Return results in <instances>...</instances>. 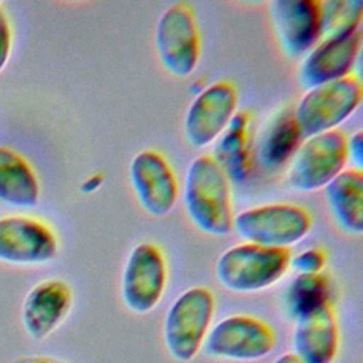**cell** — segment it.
I'll return each instance as SVG.
<instances>
[{"label":"cell","mask_w":363,"mask_h":363,"mask_svg":"<svg viewBox=\"0 0 363 363\" xmlns=\"http://www.w3.org/2000/svg\"><path fill=\"white\" fill-rule=\"evenodd\" d=\"M183 203L187 217L201 233L224 237L233 231L231 182L211 155L197 156L189 164Z\"/></svg>","instance_id":"6da1fadb"},{"label":"cell","mask_w":363,"mask_h":363,"mask_svg":"<svg viewBox=\"0 0 363 363\" xmlns=\"http://www.w3.org/2000/svg\"><path fill=\"white\" fill-rule=\"evenodd\" d=\"M286 248L240 242L227 248L216 261V277L228 291L252 294L277 284L289 269Z\"/></svg>","instance_id":"7a4b0ae2"},{"label":"cell","mask_w":363,"mask_h":363,"mask_svg":"<svg viewBox=\"0 0 363 363\" xmlns=\"http://www.w3.org/2000/svg\"><path fill=\"white\" fill-rule=\"evenodd\" d=\"M216 312V298L207 286L183 291L170 305L163 322V339L170 356L190 362L203 347Z\"/></svg>","instance_id":"3957f363"},{"label":"cell","mask_w":363,"mask_h":363,"mask_svg":"<svg viewBox=\"0 0 363 363\" xmlns=\"http://www.w3.org/2000/svg\"><path fill=\"white\" fill-rule=\"evenodd\" d=\"M312 228L311 213L295 203H267L234 214L233 230L244 242L289 248Z\"/></svg>","instance_id":"277c9868"},{"label":"cell","mask_w":363,"mask_h":363,"mask_svg":"<svg viewBox=\"0 0 363 363\" xmlns=\"http://www.w3.org/2000/svg\"><path fill=\"white\" fill-rule=\"evenodd\" d=\"M347 135L329 130L305 138L288 162L285 180L296 191L312 193L332 182L346 169Z\"/></svg>","instance_id":"5b68a950"},{"label":"cell","mask_w":363,"mask_h":363,"mask_svg":"<svg viewBox=\"0 0 363 363\" xmlns=\"http://www.w3.org/2000/svg\"><path fill=\"white\" fill-rule=\"evenodd\" d=\"M362 82L350 74L305 91L294 108L303 138L336 130L362 102Z\"/></svg>","instance_id":"8992f818"},{"label":"cell","mask_w":363,"mask_h":363,"mask_svg":"<svg viewBox=\"0 0 363 363\" xmlns=\"http://www.w3.org/2000/svg\"><path fill=\"white\" fill-rule=\"evenodd\" d=\"M155 47L169 74L186 78L194 72L201 40L194 10L189 3H173L160 14L155 30Z\"/></svg>","instance_id":"52a82bcc"},{"label":"cell","mask_w":363,"mask_h":363,"mask_svg":"<svg viewBox=\"0 0 363 363\" xmlns=\"http://www.w3.org/2000/svg\"><path fill=\"white\" fill-rule=\"evenodd\" d=\"M275 343V332L265 320L251 315H230L210 328L203 347L214 359L255 362L267 357Z\"/></svg>","instance_id":"ba28073f"},{"label":"cell","mask_w":363,"mask_h":363,"mask_svg":"<svg viewBox=\"0 0 363 363\" xmlns=\"http://www.w3.org/2000/svg\"><path fill=\"white\" fill-rule=\"evenodd\" d=\"M167 284V262L159 245L143 241L128 254L121 279V296L135 313H147L162 301Z\"/></svg>","instance_id":"9c48e42d"},{"label":"cell","mask_w":363,"mask_h":363,"mask_svg":"<svg viewBox=\"0 0 363 363\" xmlns=\"http://www.w3.org/2000/svg\"><path fill=\"white\" fill-rule=\"evenodd\" d=\"M238 89L228 79L216 81L193 98L183 118V133L190 146L213 145L237 112Z\"/></svg>","instance_id":"30bf717a"},{"label":"cell","mask_w":363,"mask_h":363,"mask_svg":"<svg viewBox=\"0 0 363 363\" xmlns=\"http://www.w3.org/2000/svg\"><path fill=\"white\" fill-rule=\"evenodd\" d=\"M129 182L140 207L152 217H164L179 199V182L169 160L156 149L138 152L129 163Z\"/></svg>","instance_id":"8fae6325"},{"label":"cell","mask_w":363,"mask_h":363,"mask_svg":"<svg viewBox=\"0 0 363 363\" xmlns=\"http://www.w3.org/2000/svg\"><path fill=\"white\" fill-rule=\"evenodd\" d=\"M57 254V235L44 221L23 214L0 218V261L40 265L52 261Z\"/></svg>","instance_id":"7c38bea8"},{"label":"cell","mask_w":363,"mask_h":363,"mask_svg":"<svg viewBox=\"0 0 363 363\" xmlns=\"http://www.w3.org/2000/svg\"><path fill=\"white\" fill-rule=\"evenodd\" d=\"M360 48L362 28L342 37L320 38L299 62V84L309 89L350 75Z\"/></svg>","instance_id":"4fadbf2b"},{"label":"cell","mask_w":363,"mask_h":363,"mask_svg":"<svg viewBox=\"0 0 363 363\" xmlns=\"http://www.w3.org/2000/svg\"><path fill=\"white\" fill-rule=\"evenodd\" d=\"M269 16L281 48L291 58L303 57L320 40L319 0H274Z\"/></svg>","instance_id":"5bb4252c"},{"label":"cell","mask_w":363,"mask_h":363,"mask_svg":"<svg viewBox=\"0 0 363 363\" xmlns=\"http://www.w3.org/2000/svg\"><path fill=\"white\" fill-rule=\"evenodd\" d=\"M339 343V322L332 303L295 319L292 353L302 363H333Z\"/></svg>","instance_id":"9a60e30c"},{"label":"cell","mask_w":363,"mask_h":363,"mask_svg":"<svg viewBox=\"0 0 363 363\" xmlns=\"http://www.w3.org/2000/svg\"><path fill=\"white\" fill-rule=\"evenodd\" d=\"M72 291L62 279H45L34 285L24 298L21 320L34 340L54 332L69 313Z\"/></svg>","instance_id":"2e32d148"},{"label":"cell","mask_w":363,"mask_h":363,"mask_svg":"<svg viewBox=\"0 0 363 363\" xmlns=\"http://www.w3.org/2000/svg\"><path fill=\"white\" fill-rule=\"evenodd\" d=\"M211 156L230 182L244 183L248 180L255 163V138L252 118L247 111L234 113L224 132L214 142Z\"/></svg>","instance_id":"e0dca14e"},{"label":"cell","mask_w":363,"mask_h":363,"mask_svg":"<svg viewBox=\"0 0 363 363\" xmlns=\"http://www.w3.org/2000/svg\"><path fill=\"white\" fill-rule=\"evenodd\" d=\"M303 139L294 109L281 108L261 130L255 143V159L265 169H279L291 160Z\"/></svg>","instance_id":"ac0fdd59"},{"label":"cell","mask_w":363,"mask_h":363,"mask_svg":"<svg viewBox=\"0 0 363 363\" xmlns=\"http://www.w3.org/2000/svg\"><path fill=\"white\" fill-rule=\"evenodd\" d=\"M325 197L333 220L347 234L363 233V172L346 167L325 186Z\"/></svg>","instance_id":"d6986e66"},{"label":"cell","mask_w":363,"mask_h":363,"mask_svg":"<svg viewBox=\"0 0 363 363\" xmlns=\"http://www.w3.org/2000/svg\"><path fill=\"white\" fill-rule=\"evenodd\" d=\"M40 200V182L31 164L16 150L0 146V201L33 208Z\"/></svg>","instance_id":"ffe728a7"},{"label":"cell","mask_w":363,"mask_h":363,"mask_svg":"<svg viewBox=\"0 0 363 363\" xmlns=\"http://www.w3.org/2000/svg\"><path fill=\"white\" fill-rule=\"evenodd\" d=\"M332 282L323 272L296 274L285 292V305L289 315L296 319L323 305L332 303Z\"/></svg>","instance_id":"44dd1931"},{"label":"cell","mask_w":363,"mask_h":363,"mask_svg":"<svg viewBox=\"0 0 363 363\" xmlns=\"http://www.w3.org/2000/svg\"><path fill=\"white\" fill-rule=\"evenodd\" d=\"M363 3L360 0L320 1V38L347 35L360 30Z\"/></svg>","instance_id":"7402d4cb"},{"label":"cell","mask_w":363,"mask_h":363,"mask_svg":"<svg viewBox=\"0 0 363 363\" xmlns=\"http://www.w3.org/2000/svg\"><path fill=\"white\" fill-rule=\"evenodd\" d=\"M328 262V255L322 248H308L298 252L289 259V268L296 274H319L323 272Z\"/></svg>","instance_id":"603a6c76"},{"label":"cell","mask_w":363,"mask_h":363,"mask_svg":"<svg viewBox=\"0 0 363 363\" xmlns=\"http://www.w3.org/2000/svg\"><path fill=\"white\" fill-rule=\"evenodd\" d=\"M13 45V31L7 14L0 9V72L6 67Z\"/></svg>","instance_id":"cb8c5ba5"},{"label":"cell","mask_w":363,"mask_h":363,"mask_svg":"<svg viewBox=\"0 0 363 363\" xmlns=\"http://www.w3.org/2000/svg\"><path fill=\"white\" fill-rule=\"evenodd\" d=\"M347 160L352 167L362 170L363 167V132L357 130L347 136Z\"/></svg>","instance_id":"d4e9b609"},{"label":"cell","mask_w":363,"mask_h":363,"mask_svg":"<svg viewBox=\"0 0 363 363\" xmlns=\"http://www.w3.org/2000/svg\"><path fill=\"white\" fill-rule=\"evenodd\" d=\"M102 180H104L102 174H94V176L88 177V179L82 183L81 190H82L84 193H92V191H95V190L102 184Z\"/></svg>","instance_id":"484cf974"},{"label":"cell","mask_w":363,"mask_h":363,"mask_svg":"<svg viewBox=\"0 0 363 363\" xmlns=\"http://www.w3.org/2000/svg\"><path fill=\"white\" fill-rule=\"evenodd\" d=\"M272 363H302L294 353H285L277 357Z\"/></svg>","instance_id":"4316f807"}]
</instances>
